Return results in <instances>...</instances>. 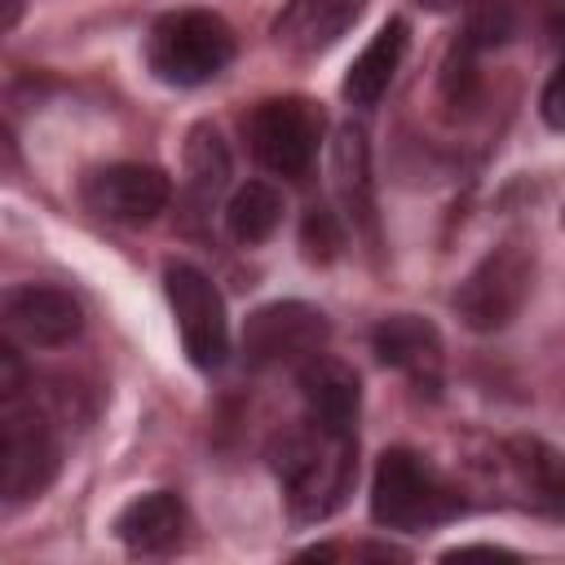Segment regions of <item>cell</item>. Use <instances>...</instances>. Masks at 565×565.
I'll use <instances>...</instances> for the list:
<instances>
[{"label": "cell", "mask_w": 565, "mask_h": 565, "mask_svg": "<svg viewBox=\"0 0 565 565\" xmlns=\"http://www.w3.org/2000/svg\"><path fill=\"white\" fill-rule=\"evenodd\" d=\"M274 472L296 521H327L358 477L353 428H331L305 415V424L282 433L274 446Z\"/></svg>", "instance_id": "obj_1"}, {"label": "cell", "mask_w": 565, "mask_h": 565, "mask_svg": "<svg viewBox=\"0 0 565 565\" xmlns=\"http://www.w3.org/2000/svg\"><path fill=\"white\" fill-rule=\"evenodd\" d=\"M463 512L459 490L415 450H384L371 481V516L384 530H433Z\"/></svg>", "instance_id": "obj_2"}, {"label": "cell", "mask_w": 565, "mask_h": 565, "mask_svg": "<svg viewBox=\"0 0 565 565\" xmlns=\"http://www.w3.org/2000/svg\"><path fill=\"white\" fill-rule=\"evenodd\" d=\"M150 71L172 88H199L234 62V31L212 9H177L150 26Z\"/></svg>", "instance_id": "obj_3"}, {"label": "cell", "mask_w": 565, "mask_h": 565, "mask_svg": "<svg viewBox=\"0 0 565 565\" xmlns=\"http://www.w3.org/2000/svg\"><path fill=\"white\" fill-rule=\"evenodd\" d=\"M57 477V437L35 402L9 393L0 406V490L4 503L40 499Z\"/></svg>", "instance_id": "obj_4"}, {"label": "cell", "mask_w": 565, "mask_h": 565, "mask_svg": "<svg viewBox=\"0 0 565 565\" xmlns=\"http://www.w3.org/2000/svg\"><path fill=\"white\" fill-rule=\"evenodd\" d=\"M530 282H534V256L521 243H499L459 282L455 313L472 331H503L521 313V305L530 296Z\"/></svg>", "instance_id": "obj_5"}, {"label": "cell", "mask_w": 565, "mask_h": 565, "mask_svg": "<svg viewBox=\"0 0 565 565\" xmlns=\"http://www.w3.org/2000/svg\"><path fill=\"white\" fill-rule=\"evenodd\" d=\"M327 313L305 305V300H274L260 305L247 322H243V358L247 366H305L309 358H318L327 349Z\"/></svg>", "instance_id": "obj_6"}, {"label": "cell", "mask_w": 565, "mask_h": 565, "mask_svg": "<svg viewBox=\"0 0 565 565\" xmlns=\"http://www.w3.org/2000/svg\"><path fill=\"white\" fill-rule=\"evenodd\" d=\"M163 287H168V305L181 331V344L190 353V362L199 371H216L230 353V318H225V300L212 287V278L185 260H172L163 269Z\"/></svg>", "instance_id": "obj_7"}, {"label": "cell", "mask_w": 565, "mask_h": 565, "mask_svg": "<svg viewBox=\"0 0 565 565\" xmlns=\"http://www.w3.org/2000/svg\"><path fill=\"white\" fill-rule=\"evenodd\" d=\"M322 137V115L305 97H269L247 119V141L274 177H305Z\"/></svg>", "instance_id": "obj_8"}, {"label": "cell", "mask_w": 565, "mask_h": 565, "mask_svg": "<svg viewBox=\"0 0 565 565\" xmlns=\"http://www.w3.org/2000/svg\"><path fill=\"white\" fill-rule=\"evenodd\" d=\"M0 327L13 344L26 349H62L79 335L84 313L75 305L71 291L62 287H44V282H22L9 287L0 300Z\"/></svg>", "instance_id": "obj_9"}, {"label": "cell", "mask_w": 565, "mask_h": 565, "mask_svg": "<svg viewBox=\"0 0 565 565\" xmlns=\"http://www.w3.org/2000/svg\"><path fill=\"white\" fill-rule=\"evenodd\" d=\"M172 199V181L150 163H106L84 177V203L102 221L115 225H146Z\"/></svg>", "instance_id": "obj_10"}, {"label": "cell", "mask_w": 565, "mask_h": 565, "mask_svg": "<svg viewBox=\"0 0 565 565\" xmlns=\"http://www.w3.org/2000/svg\"><path fill=\"white\" fill-rule=\"evenodd\" d=\"M499 468L525 508L552 521H565V455L561 450H552L539 437H508L499 446Z\"/></svg>", "instance_id": "obj_11"}, {"label": "cell", "mask_w": 565, "mask_h": 565, "mask_svg": "<svg viewBox=\"0 0 565 565\" xmlns=\"http://www.w3.org/2000/svg\"><path fill=\"white\" fill-rule=\"evenodd\" d=\"M371 349H375V358L384 366L402 371L419 393H437L441 388L446 353H441V335H437L433 322H424L415 313H393L371 331Z\"/></svg>", "instance_id": "obj_12"}, {"label": "cell", "mask_w": 565, "mask_h": 565, "mask_svg": "<svg viewBox=\"0 0 565 565\" xmlns=\"http://www.w3.org/2000/svg\"><path fill=\"white\" fill-rule=\"evenodd\" d=\"M366 0H287V9L274 22V35L291 53H322L331 49L358 18Z\"/></svg>", "instance_id": "obj_13"}, {"label": "cell", "mask_w": 565, "mask_h": 565, "mask_svg": "<svg viewBox=\"0 0 565 565\" xmlns=\"http://www.w3.org/2000/svg\"><path fill=\"white\" fill-rule=\"evenodd\" d=\"M190 516H185V503L172 494V490H150V494H137L119 516H115V534L128 552H141V556H159V552H172L185 534Z\"/></svg>", "instance_id": "obj_14"}, {"label": "cell", "mask_w": 565, "mask_h": 565, "mask_svg": "<svg viewBox=\"0 0 565 565\" xmlns=\"http://www.w3.org/2000/svg\"><path fill=\"white\" fill-rule=\"evenodd\" d=\"M296 380H300V397H305L309 419L331 424V428H353L358 406H362V384H358L353 366L318 353L296 371Z\"/></svg>", "instance_id": "obj_15"}, {"label": "cell", "mask_w": 565, "mask_h": 565, "mask_svg": "<svg viewBox=\"0 0 565 565\" xmlns=\"http://www.w3.org/2000/svg\"><path fill=\"white\" fill-rule=\"evenodd\" d=\"M402 53H406V22H402V18H388V22L371 35V44L353 57V66H349V75H344V97H349L353 106H375V102L388 93L397 66H402Z\"/></svg>", "instance_id": "obj_16"}, {"label": "cell", "mask_w": 565, "mask_h": 565, "mask_svg": "<svg viewBox=\"0 0 565 565\" xmlns=\"http://www.w3.org/2000/svg\"><path fill=\"white\" fill-rule=\"evenodd\" d=\"M225 225L234 234V243L256 247L265 243L278 225H282V194L269 181H247L234 190V199L225 203Z\"/></svg>", "instance_id": "obj_17"}, {"label": "cell", "mask_w": 565, "mask_h": 565, "mask_svg": "<svg viewBox=\"0 0 565 565\" xmlns=\"http://www.w3.org/2000/svg\"><path fill=\"white\" fill-rule=\"evenodd\" d=\"M331 172H335V190H340L344 212L371 225V163H366V137L358 128H340Z\"/></svg>", "instance_id": "obj_18"}, {"label": "cell", "mask_w": 565, "mask_h": 565, "mask_svg": "<svg viewBox=\"0 0 565 565\" xmlns=\"http://www.w3.org/2000/svg\"><path fill=\"white\" fill-rule=\"evenodd\" d=\"M185 172H190V194H194V203H199V207L216 203V194H221L225 181H230V150H225V141H221L216 128L199 124V128L190 132Z\"/></svg>", "instance_id": "obj_19"}, {"label": "cell", "mask_w": 565, "mask_h": 565, "mask_svg": "<svg viewBox=\"0 0 565 565\" xmlns=\"http://www.w3.org/2000/svg\"><path fill=\"white\" fill-rule=\"evenodd\" d=\"M340 243H344V234H340L335 216H331L327 207H313V212L305 216V247H309V256L327 260V256H335Z\"/></svg>", "instance_id": "obj_20"}, {"label": "cell", "mask_w": 565, "mask_h": 565, "mask_svg": "<svg viewBox=\"0 0 565 565\" xmlns=\"http://www.w3.org/2000/svg\"><path fill=\"white\" fill-rule=\"evenodd\" d=\"M539 110H543V119H547V128H556V132H565V53H561V62H556V71L547 75V84H543V97H539Z\"/></svg>", "instance_id": "obj_21"}, {"label": "cell", "mask_w": 565, "mask_h": 565, "mask_svg": "<svg viewBox=\"0 0 565 565\" xmlns=\"http://www.w3.org/2000/svg\"><path fill=\"white\" fill-rule=\"evenodd\" d=\"M419 9H428V13H455V9H468V4H477V0H415Z\"/></svg>", "instance_id": "obj_22"}, {"label": "cell", "mask_w": 565, "mask_h": 565, "mask_svg": "<svg viewBox=\"0 0 565 565\" xmlns=\"http://www.w3.org/2000/svg\"><path fill=\"white\" fill-rule=\"evenodd\" d=\"M4 9H9V13H4V26H13L18 13H22V0H4Z\"/></svg>", "instance_id": "obj_23"}]
</instances>
